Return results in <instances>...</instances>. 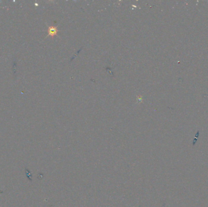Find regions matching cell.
Masks as SVG:
<instances>
[{
	"label": "cell",
	"instance_id": "obj_1",
	"mask_svg": "<svg viewBox=\"0 0 208 207\" xmlns=\"http://www.w3.org/2000/svg\"><path fill=\"white\" fill-rule=\"evenodd\" d=\"M58 32V29L57 27L55 26H50L48 28V36H51L52 37L55 35H57Z\"/></svg>",
	"mask_w": 208,
	"mask_h": 207
},
{
	"label": "cell",
	"instance_id": "obj_2",
	"mask_svg": "<svg viewBox=\"0 0 208 207\" xmlns=\"http://www.w3.org/2000/svg\"><path fill=\"white\" fill-rule=\"evenodd\" d=\"M137 100L139 103H141L142 101V96H138L137 97Z\"/></svg>",
	"mask_w": 208,
	"mask_h": 207
}]
</instances>
